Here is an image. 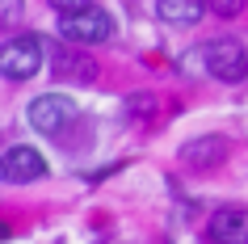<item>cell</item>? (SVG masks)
I'll list each match as a JSON object with an SVG mask.
<instances>
[{
    "label": "cell",
    "mask_w": 248,
    "mask_h": 244,
    "mask_svg": "<svg viewBox=\"0 0 248 244\" xmlns=\"http://www.w3.org/2000/svg\"><path fill=\"white\" fill-rule=\"evenodd\" d=\"M156 9H160V17H164L169 26H194L198 17L206 13L202 0H160Z\"/></svg>",
    "instance_id": "obj_9"
},
{
    "label": "cell",
    "mask_w": 248,
    "mask_h": 244,
    "mask_svg": "<svg viewBox=\"0 0 248 244\" xmlns=\"http://www.w3.org/2000/svg\"><path fill=\"white\" fill-rule=\"evenodd\" d=\"M59 38L67 47H97V42H109L114 38V17L89 4V9H80V13H63L59 17Z\"/></svg>",
    "instance_id": "obj_1"
},
{
    "label": "cell",
    "mask_w": 248,
    "mask_h": 244,
    "mask_svg": "<svg viewBox=\"0 0 248 244\" xmlns=\"http://www.w3.org/2000/svg\"><path fill=\"white\" fill-rule=\"evenodd\" d=\"M51 64H55V76L63 80H76V84H89L97 76V64H93L84 51H67V47H51Z\"/></svg>",
    "instance_id": "obj_7"
},
{
    "label": "cell",
    "mask_w": 248,
    "mask_h": 244,
    "mask_svg": "<svg viewBox=\"0 0 248 244\" xmlns=\"http://www.w3.org/2000/svg\"><path fill=\"white\" fill-rule=\"evenodd\" d=\"M202 72L223 84H240L248 76V55L235 38H215V42H202Z\"/></svg>",
    "instance_id": "obj_2"
},
{
    "label": "cell",
    "mask_w": 248,
    "mask_h": 244,
    "mask_svg": "<svg viewBox=\"0 0 248 244\" xmlns=\"http://www.w3.org/2000/svg\"><path fill=\"white\" fill-rule=\"evenodd\" d=\"M227 156V143L219 139V135H198V139H189L181 147V164L194 168V173H202V168H215Z\"/></svg>",
    "instance_id": "obj_6"
},
{
    "label": "cell",
    "mask_w": 248,
    "mask_h": 244,
    "mask_svg": "<svg viewBox=\"0 0 248 244\" xmlns=\"http://www.w3.org/2000/svg\"><path fill=\"white\" fill-rule=\"evenodd\" d=\"M131 114L135 118H152V114H156V97H147V93L131 97Z\"/></svg>",
    "instance_id": "obj_11"
},
{
    "label": "cell",
    "mask_w": 248,
    "mask_h": 244,
    "mask_svg": "<svg viewBox=\"0 0 248 244\" xmlns=\"http://www.w3.org/2000/svg\"><path fill=\"white\" fill-rule=\"evenodd\" d=\"M210 240L219 244H248V211L240 206H227L210 219Z\"/></svg>",
    "instance_id": "obj_8"
},
{
    "label": "cell",
    "mask_w": 248,
    "mask_h": 244,
    "mask_svg": "<svg viewBox=\"0 0 248 244\" xmlns=\"http://www.w3.org/2000/svg\"><path fill=\"white\" fill-rule=\"evenodd\" d=\"M46 4L59 9V17H63V13H80V9H89L93 0H46Z\"/></svg>",
    "instance_id": "obj_13"
},
{
    "label": "cell",
    "mask_w": 248,
    "mask_h": 244,
    "mask_svg": "<svg viewBox=\"0 0 248 244\" xmlns=\"http://www.w3.org/2000/svg\"><path fill=\"white\" fill-rule=\"evenodd\" d=\"M42 72V42L34 34H17V38L0 42V76L4 80H30Z\"/></svg>",
    "instance_id": "obj_3"
},
{
    "label": "cell",
    "mask_w": 248,
    "mask_h": 244,
    "mask_svg": "<svg viewBox=\"0 0 248 244\" xmlns=\"http://www.w3.org/2000/svg\"><path fill=\"white\" fill-rule=\"evenodd\" d=\"M76 122V101L67 93H42L30 101V127L42 135H63Z\"/></svg>",
    "instance_id": "obj_4"
},
{
    "label": "cell",
    "mask_w": 248,
    "mask_h": 244,
    "mask_svg": "<svg viewBox=\"0 0 248 244\" xmlns=\"http://www.w3.org/2000/svg\"><path fill=\"white\" fill-rule=\"evenodd\" d=\"M26 13V0H0V30L4 26H17Z\"/></svg>",
    "instance_id": "obj_10"
},
{
    "label": "cell",
    "mask_w": 248,
    "mask_h": 244,
    "mask_svg": "<svg viewBox=\"0 0 248 244\" xmlns=\"http://www.w3.org/2000/svg\"><path fill=\"white\" fill-rule=\"evenodd\" d=\"M46 173V160L42 152H34L30 143H17L9 152L0 156V181L4 185H30V181H38Z\"/></svg>",
    "instance_id": "obj_5"
},
{
    "label": "cell",
    "mask_w": 248,
    "mask_h": 244,
    "mask_svg": "<svg viewBox=\"0 0 248 244\" xmlns=\"http://www.w3.org/2000/svg\"><path fill=\"white\" fill-rule=\"evenodd\" d=\"M9 240V223H0V244Z\"/></svg>",
    "instance_id": "obj_14"
},
{
    "label": "cell",
    "mask_w": 248,
    "mask_h": 244,
    "mask_svg": "<svg viewBox=\"0 0 248 244\" xmlns=\"http://www.w3.org/2000/svg\"><path fill=\"white\" fill-rule=\"evenodd\" d=\"M210 9L219 17H235V13H244V0H210Z\"/></svg>",
    "instance_id": "obj_12"
}]
</instances>
